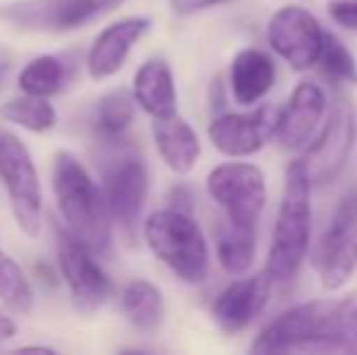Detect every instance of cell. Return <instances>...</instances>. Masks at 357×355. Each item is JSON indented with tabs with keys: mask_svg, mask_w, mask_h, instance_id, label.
<instances>
[{
	"mask_svg": "<svg viewBox=\"0 0 357 355\" xmlns=\"http://www.w3.org/2000/svg\"><path fill=\"white\" fill-rule=\"evenodd\" d=\"M68 78H71V66L66 63V59L54 56V54H42L22 68L17 86L24 95L54 98L66 88Z\"/></svg>",
	"mask_w": 357,
	"mask_h": 355,
	"instance_id": "cell-22",
	"label": "cell"
},
{
	"mask_svg": "<svg viewBox=\"0 0 357 355\" xmlns=\"http://www.w3.org/2000/svg\"><path fill=\"white\" fill-rule=\"evenodd\" d=\"M311 180L304 166L291 161L287 166L284 192L280 199L278 217L273 227L268 266L265 273L273 285H287L299 275V268L309 253L311 243Z\"/></svg>",
	"mask_w": 357,
	"mask_h": 355,
	"instance_id": "cell-3",
	"label": "cell"
},
{
	"mask_svg": "<svg viewBox=\"0 0 357 355\" xmlns=\"http://www.w3.org/2000/svg\"><path fill=\"white\" fill-rule=\"evenodd\" d=\"M258 251V227L234 224L221 217L216 227V256L226 273L245 275L255 261Z\"/></svg>",
	"mask_w": 357,
	"mask_h": 355,
	"instance_id": "cell-20",
	"label": "cell"
},
{
	"mask_svg": "<svg viewBox=\"0 0 357 355\" xmlns=\"http://www.w3.org/2000/svg\"><path fill=\"white\" fill-rule=\"evenodd\" d=\"M8 73H10V63H0V90H3V83H5V78H8Z\"/></svg>",
	"mask_w": 357,
	"mask_h": 355,
	"instance_id": "cell-31",
	"label": "cell"
},
{
	"mask_svg": "<svg viewBox=\"0 0 357 355\" xmlns=\"http://www.w3.org/2000/svg\"><path fill=\"white\" fill-rule=\"evenodd\" d=\"M54 195L63 229L98 258L112 251V217L105 202L102 188L85 166L68 151L56 153L54 163Z\"/></svg>",
	"mask_w": 357,
	"mask_h": 355,
	"instance_id": "cell-2",
	"label": "cell"
},
{
	"mask_svg": "<svg viewBox=\"0 0 357 355\" xmlns=\"http://www.w3.org/2000/svg\"><path fill=\"white\" fill-rule=\"evenodd\" d=\"M59 266L66 280L71 302L78 312H98L112 294V280L98 263V256L88 251L80 241H75L66 229L59 236Z\"/></svg>",
	"mask_w": 357,
	"mask_h": 355,
	"instance_id": "cell-12",
	"label": "cell"
},
{
	"mask_svg": "<svg viewBox=\"0 0 357 355\" xmlns=\"http://www.w3.org/2000/svg\"><path fill=\"white\" fill-rule=\"evenodd\" d=\"M278 81L275 61L260 49H241L234 56L229 68V88L231 95L243 107L258 105Z\"/></svg>",
	"mask_w": 357,
	"mask_h": 355,
	"instance_id": "cell-17",
	"label": "cell"
},
{
	"mask_svg": "<svg viewBox=\"0 0 357 355\" xmlns=\"http://www.w3.org/2000/svg\"><path fill=\"white\" fill-rule=\"evenodd\" d=\"M268 44L291 68L306 71L316 66L324 44V27L314 13L301 5H282L268 22Z\"/></svg>",
	"mask_w": 357,
	"mask_h": 355,
	"instance_id": "cell-11",
	"label": "cell"
},
{
	"mask_svg": "<svg viewBox=\"0 0 357 355\" xmlns=\"http://www.w3.org/2000/svg\"><path fill=\"white\" fill-rule=\"evenodd\" d=\"M0 180L20 232L37 239L42 232V185L29 149L15 134H0Z\"/></svg>",
	"mask_w": 357,
	"mask_h": 355,
	"instance_id": "cell-5",
	"label": "cell"
},
{
	"mask_svg": "<svg viewBox=\"0 0 357 355\" xmlns=\"http://www.w3.org/2000/svg\"><path fill=\"white\" fill-rule=\"evenodd\" d=\"M151 253L183 282L199 285L209 273V243L190 212L160 209L144 222Z\"/></svg>",
	"mask_w": 357,
	"mask_h": 355,
	"instance_id": "cell-4",
	"label": "cell"
},
{
	"mask_svg": "<svg viewBox=\"0 0 357 355\" xmlns=\"http://www.w3.org/2000/svg\"><path fill=\"white\" fill-rule=\"evenodd\" d=\"M170 199V207L173 209H180V212H190L192 214V192H190L185 185H175L168 195Z\"/></svg>",
	"mask_w": 357,
	"mask_h": 355,
	"instance_id": "cell-29",
	"label": "cell"
},
{
	"mask_svg": "<svg viewBox=\"0 0 357 355\" xmlns=\"http://www.w3.org/2000/svg\"><path fill=\"white\" fill-rule=\"evenodd\" d=\"M314 270L331 292L340 289L357 270V188L338 199L314 253Z\"/></svg>",
	"mask_w": 357,
	"mask_h": 355,
	"instance_id": "cell-6",
	"label": "cell"
},
{
	"mask_svg": "<svg viewBox=\"0 0 357 355\" xmlns=\"http://www.w3.org/2000/svg\"><path fill=\"white\" fill-rule=\"evenodd\" d=\"M0 114L8 122L27 129V132L42 134L56 124V109L49 103V98H37V95H22L0 107Z\"/></svg>",
	"mask_w": 357,
	"mask_h": 355,
	"instance_id": "cell-24",
	"label": "cell"
},
{
	"mask_svg": "<svg viewBox=\"0 0 357 355\" xmlns=\"http://www.w3.org/2000/svg\"><path fill=\"white\" fill-rule=\"evenodd\" d=\"M207 192L224 212V219L245 227H258L268 202L265 173L255 163L226 161L207 176Z\"/></svg>",
	"mask_w": 357,
	"mask_h": 355,
	"instance_id": "cell-7",
	"label": "cell"
},
{
	"mask_svg": "<svg viewBox=\"0 0 357 355\" xmlns=\"http://www.w3.org/2000/svg\"><path fill=\"white\" fill-rule=\"evenodd\" d=\"M270 289H273V280L268 278V273H258L231 282L226 289H221L212 304L216 326L224 333L245 331L268 307Z\"/></svg>",
	"mask_w": 357,
	"mask_h": 355,
	"instance_id": "cell-15",
	"label": "cell"
},
{
	"mask_svg": "<svg viewBox=\"0 0 357 355\" xmlns=\"http://www.w3.org/2000/svg\"><path fill=\"white\" fill-rule=\"evenodd\" d=\"M127 0H17L0 8V17L27 32H73L114 13Z\"/></svg>",
	"mask_w": 357,
	"mask_h": 355,
	"instance_id": "cell-8",
	"label": "cell"
},
{
	"mask_svg": "<svg viewBox=\"0 0 357 355\" xmlns=\"http://www.w3.org/2000/svg\"><path fill=\"white\" fill-rule=\"evenodd\" d=\"M326 114V93L319 83L301 81L291 90L287 105L278 112L275 137L282 151H301L319 132Z\"/></svg>",
	"mask_w": 357,
	"mask_h": 355,
	"instance_id": "cell-14",
	"label": "cell"
},
{
	"mask_svg": "<svg viewBox=\"0 0 357 355\" xmlns=\"http://www.w3.org/2000/svg\"><path fill=\"white\" fill-rule=\"evenodd\" d=\"M151 29L149 17H124L119 22H112L95 37L93 47L85 59L88 76L93 81H105L119 73L127 56L132 54L134 44Z\"/></svg>",
	"mask_w": 357,
	"mask_h": 355,
	"instance_id": "cell-16",
	"label": "cell"
},
{
	"mask_svg": "<svg viewBox=\"0 0 357 355\" xmlns=\"http://www.w3.org/2000/svg\"><path fill=\"white\" fill-rule=\"evenodd\" d=\"M15 331H17V326H15L13 319L0 314V346H3L5 341H10V338L15 336Z\"/></svg>",
	"mask_w": 357,
	"mask_h": 355,
	"instance_id": "cell-30",
	"label": "cell"
},
{
	"mask_svg": "<svg viewBox=\"0 0 357 355\" xmlns=\"http://www.w3.org/2000/svg\"><path fill=\"white\" fill-rule=\"evenodd\" d=\"M355 146V109L345 95H338L326 119L324 129L314 134L309 144L301 149L299 163L309 176L311 185L331 183L340 176V171L348 163Z\"/></svg>",
	"mask_w": 357,
	"mask_h": 355,
	"instance_id": "cell-9",
	"label": "cell"
},
{
	"mask_svg": "<svg viewBox=\"0 0 357 355\" xmlns=\"http://www.w3.org/2000/svg\"><path fill=\"white\" fill-rule=\"evenodd\" d=\"M134 109H137V103H134V95H129L127 90L119 88L107 93L100 100L98 109H95V117H93L95 134L102 142L117 144L127 134V129L132 127Z\"/></svg>",
	"mask_w": 357,
	"mask_h": 355,
	"instance_id": "cell-23",
	"label": "cell"
},
{
	"mask_svg": "<svg viewBox=\"0 0 357 355\" xmlns=\"http://www.w3.org/2000/svg\"><path fill=\"white\" fill-rule=\"evenodd\" d=\"M328 17L343 29L357 32V0H331L328 3Z\"/></svg>",
	"mask_w": 357,
	"mask_h": 355,
	"instance_id": "cell-27",
	"label": "cell"
},
{
	"mask_svg": "<svg viewBox=\"0 0 357 355\" xmlns=\"http://www.w3.org/2000/svg\"><path fill=\"white\" fill-rule=\"evenodd\" d=\"M226 3H231V0H170V8L178 15H197V13L219 8V5H226Z\"/></svg>",
	"mask_w": 357,
	"mask_h": 355,
	"instance_id": "cell-28",
	"label": "cell"
},
{
	"mask_svg": "<svg viewBox=\"0 0 357 355\" xmlns=\"http://www.w3.org/2000/svg\"><path fill=\"white\" fill-rule=\"evenodd\" d=\"M102 195L112 222H117L129 239L137 236L149 197V171L142 158L129 153L114 158L102 173Z\"/></svg>",
	"mask_w": 357,
	"mask_h": 355,
	"instance_id": "cell-10",
	"label": "cell"
},
{
	"mask_svg": "<svg viewBox=\"0 0 357 355\" xmlns=\"http://www.w3.org/2000/svg\"><path fill=\"white\" fill-rule=\"evenodd\" d=\"M134 103L153 119L178 112L175 78L163 59H151L134 73Z\"/></svg>",
	"mask_w": 357,
	"mask_h": 355,
	"instance_id": "cell-19",
	"label": "cell"
},
{
	"mask_svg": "<svg viewBox=\"0 0 357 355\" xmlns=\"http://www.w3.org/2000/svg\"><path fill=\"white\" fill-rule=\"evenodd\" d=\"M357 351V292L311 299L278 314L255 336L250 353Z\"/></svg>",
	"mask_w": 357,
	"mask_h": 355,
	"instance_id": "cell-1",
	"label": "cell"
},
{
	"mask_svg": "<svg viewBox=\"0 0 357 355\" xmlns=\"http://www.w3.org/2000/svg\"><path fill=\"white\" fill-rule=\"evenodd\" d=\"M275 105H260L250 112H224L209 124V142L229 158H248L260 153L275 137Z\"/></svg>",
	"mask_w": 357,
	"mask_h": 355,
	"instance_id": "cell-13",
	"label": "cell"
},
{
	"mask_svg": "<svg viewBox=\"0 0 357 355\" xmlns=\"http://www.w3.org/2000/svg\"><path fill=\"white\" fill-rule=\"evenodd\" d=\"M124 317L142 333H153L163 322V294L149 280H129L119 294Z\"/></svg>",
	"mask_w": 357,
	"mask_h": 355,
	"instance_id": "cell-21",
	"label": "cell"
},
{
	"mask_svg": "<svg viewBox=\"0 0 357 355\" xmlns=\"http://www.w3.org/2000/svg\"><path fill=\"white\" fill-rule=\"evenodd\" d=\"M316 63H319L321 73L328 81L343 83V86H355L357 83V61L353 52L335 34L326 32V29H324V44H321Z\"/></svg>",
	"mask_w": 357,
	"mask_h": 355,
	"instance_id": "cell-26",
	"label": "cell"
},
{
	"mask_svg": "<svg viewBox=\"0 0 357 355\" xmlns=\"http://www.w3.org/2000/svg\"><path fill=\"white\" fill-rule=\"evenodd\" d=\"M151 134H153L155 151L173 173L185 176L197 166V158L202 153L199 137L192 129V124L185 122L178 112L170 114V117L153 119Z\"/></svg>",
	"mask_w": 357,
	"mask_h": 355,
	"instance_id": "cell-18",
	"label": "cell"
},
{
	"mask_svg": "<svg viewBox=\"0 0 357 355\" xmlns=\"http://www.w3.org/2000/svg\"><path fill=\"white\" fill-rule=\"evenodd\" d=\"M0 302L15 314H27L34 304V292L27 275L5 251H0Z\"/></svg>",
	"mask_w": 357,
	"mask_h": 355,
	"instance_id": "cell-25",
	"label": "cell"
}]
</instances>
